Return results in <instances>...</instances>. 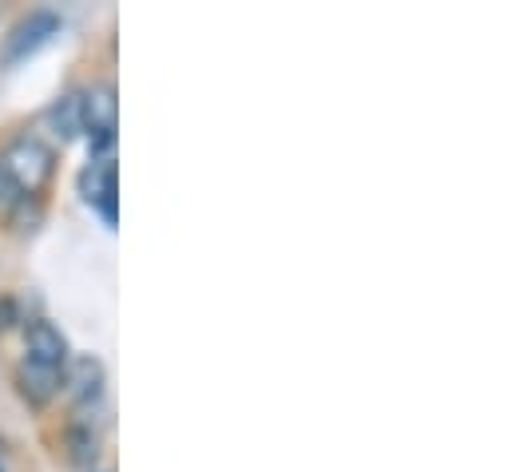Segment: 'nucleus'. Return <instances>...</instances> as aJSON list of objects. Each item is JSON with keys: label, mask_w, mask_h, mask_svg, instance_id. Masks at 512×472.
<instances>
[{"label": "nucleus", "mask_w": 512, "mask_h": 472, "mask_svg": "<svg viewBox=\"0 0 512 472\" xmlns=\"http://www.w3.org/2000/svg\"><path fill=\"white\" fill-rule=\"evenodd\" d=\"M0 167H4L8 179L20 187V195H36V199H40V191L48 187V179H52V171H56V151H52L40 135L20 131V135L8 139V147H4V155H0Z\"/></svg>", "instance_id": "obj_1"}, {"label": "nucleus", "mask_w": 512, "mask_h": 472, "mask_svg": "<svg viewBox=\"0 0 512 472\" xmlns=\"http://www.w3.org/2000/svg\"><path fill=\"white\" fill-rule=\"evenodd\" d=\"M60 16L56 12H48V8H36V12H28L8 36H4V48H0V64H20V60H28V56H36L56 32H60Z\"/></svg>", "instance_id": "obj_2"}, {"label": "nucleus", "mask_w": 512, "mask_h": 472, "mask_svg": "<svg viewBox=\"0 0 512 472\" xmlns=\"http://www.w3.org/2000/svg\"><path fill=\"white\" fill-rule=\"evenodd\" d=\"M48 127L60 143H72L76 135H84V108H80V92H64L60 100H52L48 108Z\"/></svg>", "instance_id": "obj_8"}, {"label": "nucleus", "mask_w": 512, "mask_h": 472, "mask_svg": "<svg viewBox=\"0 0 512 472\" xmlns=\"http://www.w3.org/2000/svg\"><path fill=\"white\" fill-rule=\"evenodd\" d=\"M16 389H20V397H24L32 409H44V405H52L56 393L64 389V369L24 357L20 369H16Z\"/></svg>", "instance_id": "obj_5"}, {"label": "nucleus", "mask_w": 512, "mask_h": 472, "mask_svg": "<svg viewBox=\"0 0 512 472\" xmlns=\"http://www.w3.org/2000/svg\"><path fill=\"white\" fill-rule=\"evenodd\" d=\"M80 108H84V131L92 135H112L116 119H120V100L112 84H92L80 92Z\"/></svg>", "instance_id": "obj_6"}, {"label": "nucleus", "mask_w": 512, "mask_h": 472, "mask_svg": "<svg viewBox=\"0 0 512 472\" xmlns=\"http://www.w3.org/2000/svg\"><path fill=\"white\" fill-rule=\"evenodd\" d=\"M28 357L32 361H44V365H56V369H68L72 350H68L64 330L56 322H48V318H36L28 326Z\"/></svg>", "instance_id": "obj_7"}, {"label": "nucleus", "mask_w": 512, "mask_h": 472, "mask_svg": "<svg viewBox=\"0 0 512 472\" xmlns=\"http://www.w3.org/2000/svg\"><path fill=\"white\" fill-rule=\"evenodd\" d=\"M68 449H72V461H76V465H92L96 453H100V437L92 433V425L76 421V425L68 429Z\"/></svg>", "instance_id": "obj_9"}, {"label": "nucleus", "mask_w": 512, "mask_h": 472, "mask_svg": "<svg viewBox=\"0 0 512 472\" xmlns=\"http://www.w3.org/2000/svg\"><path fill=\"white\" fill-rule=\"evenodd\" d=\"M80 195L92 211H100V219L108 227H116L120 219V183H116V159H88V167L80 171Z\"/></svg>", "instance_id": "obj_3"}, {"label": "nucleus", "mask_w": 512, "mask_h": 472, "mask_svg": "<svg viewBox=\"0 0 512 472\" xmlns=\"http://www.w3.org/2000/svg\"><path fill=\"white\" fill-rule=\"evenodd\" d=\"M104 385H108V373H104V361H100V357L84 354V357H76V361H68L64 393L72 397L76 409H92V405H100Z\"/></svg>", "instance_id": "obj_4"}]
</instances>
